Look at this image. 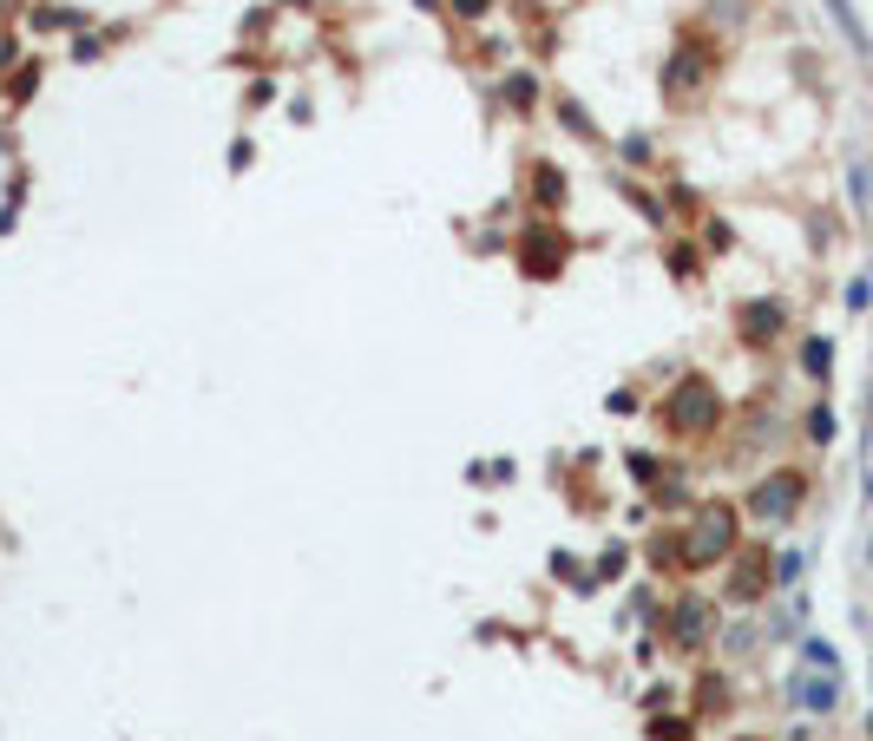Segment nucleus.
I'll return each instance as SVG.
<instances>
[{
  "label": "nucleus",
  "instance_id": "obj_1",
  "mask_svg": "<svg viewBox=\"0 0 873 741\" xmlns=\"http://www.w3.org/2000/svg\"><path fill=\"white\" fill-rule=\"evenodd\" d=\"M795 499H802V473H776V486L756 493V512H762V519H789Z\"/></svg>",
  "mask_w": 873,
  "mask_h": 741
},
{
  "label": "nucleus",
  "instance_id": "obj_2",
  "mask_svg": "<svg viewBox=\"0 0 873 741\" xmlns=\"http://www.w3.org/2000/svg\"><path fill=\"white\" fill-rule=\"evenodd\" d=\"M795 703L815 709V716H828V709L841 703V676H828V670H822V676H802V683H795Z\"/></svg>",
  "mask_w": 873,
  "mask_h": 741
},
{
  "label": "nucleus",
  "instance_id": "obj_3",
  "mask_svg": "<svg viewBox=\"0 0 873 741\" xmlns=\"http://www.w3.org/2000/svg\"><path fill=\"white\" fill-rule=\"evenodd\" d=\"M828 355H835V348L815 335V341H808V374H815V381H828Z\"/></svg>",
  "mask_w": 873,
  "mask_h": 741
},
{
  "label": "nucleus",
  "instance_id": "obj_4",
  "mask_svg": "<svg viewBox=\"0 0 873 741\" xmlns=\"http://www.w3.org/2000/svg\"><path fill=\"white\" fill-rule=\"evenodd\" d=\"M808 433H815V440H835V414H828V407H815V414H808Z\"/></svg>",
  "mask_w": 873,
  "mask_h": 741
}]
</instances>
